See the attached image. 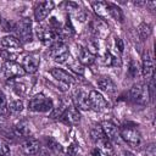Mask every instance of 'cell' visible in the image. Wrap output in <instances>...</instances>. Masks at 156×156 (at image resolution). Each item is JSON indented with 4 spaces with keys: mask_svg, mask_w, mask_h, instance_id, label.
Wrapping results in <instances>:
<instances>
[{
    "mask_svg": "<svg viewBox=\"0 0 156 156\" xmlns=\"http://www.w3.org/2000/svg\"><path fill=\"white\" fill-rule=\"evenodd\" d=\"M90 138L95 143L96 149L99 151L104 152L107 156H112L113 155V147L111 145V141L106 138L101 126H94L90 129Z\"/></svg>",
    "mask_w": 156,
    "mask_h": 156,
    "instance_id": "obj_1",
    "label": "cell"
},
{
    "mask_svg": "<svg viewBox=\"0 0 156 156\" xmlns=\"http://www.w3.org/2000/svg\"><path fill=\"white\" fill-rule=\"evenodd\" d=\"M128 99L136 104V105H146L149 102V89H147V84H143V83H138L134 84L128 91H127Z\"/></svg>",
    "mask_w": 156,
    "mask_h": 156,
    "instance_id": "obj_2",
    "label": "cell"
},
{
    "mask_svg": "<svg viewBox=\"0 0 156 156\" xmlns=\"http://www.w3.org/2000/svg\"><path fill=\"white\" fill-rule=\"evenodd\" d=\"M28 108L34 112H50L54 108V102L50 98L40 93L30 98L28 102Z\"/></svg>",
    "mask_w": 156,
    "mask_h": 156,
    "instance_id": "obj_3",
    "label": "cell"
},
{
    "mask_svg": "<svg viewBox=\"0 0 156 156\" xmlns=\"http://www.w3.org/2000/svg\"><path fill=\"white\" fill-rule=\"evenodd\" d=\"M119 135L121 138L133 147H138L141 144V135L138 128L134 124H124L119 129Z\"/></svg>",
    "mask_w": 156,
    "mask_h": 156,
    "instance_id": "obj_4",
    "label": "cell"
},
{
    "mask_svg": "<svg viewBox=\"0 0 156 156\" xmlns=\"http://www.w3.org/2000/svg\"><path fill=\"white\" fill-rule=\"evenodd\" d=\"M15 32L17 34V39L22 43H30L33 39V32H32V21L29 18H22L20 22L16 23Z\"/></svg>",
    "mask_w": 156,
    "mask_h": 156,
    "instance_id": "obj_5",
    "label": "cell"
},
{
    "mask_svg": "<svg viewBox=\"0 0 156 156\" xmlns=\"http://www.w3.org/2000/svg\"><path fill=\"white\" fill-rule=\"evenodd\" d=\"M49 54L54 58V61H56L58 63H67L68 60L71 58L67 45L63 41H58V40L50 46Z\"/></svg>",
    "mask_w": 156,
    "mask_h": 156,
    "instance_id": "obj_6",
    "label": "cell"
},
{
    "mask_svg": "<svg viewBox=\"0 0 156 156\" xmlns=\"http://www.w3.org/2000/svg\"><path fill=\"white\" fill-rule=\"evenodd\" d=\"M35 32H37L38 39H39L43 44H45V45H52L54 43L57 41V39H58V37H60V34H58L56 30L51 29L49 26H48V27L40 26V27H38V28L35 29Z\"/></svg>",
    "mask_w": 156,
    "mask_h": 156,
    "instance_id": "obj_7",
    "label": "cell"
},
{
    "mask_svg": "<svg viewBox=\"0 0 156 156\" xmlns=\"http://www.w3.org/2000/svg\"><path fill=\"white\" fill-rule=\"evenodd\" d=\"M55 4L52 1H39L34 5V20L37 22H41L44 21L49 13L51 12V10L54 9Z\"/></svg>",
    "mask_w": 156,
    "mask_h": 156,
    "instance_id": "obj_8",
    "label": "cell"
},
{
    "mask_svg": "<svg viewBox=\"0 0 156 156\" xmlns=\"http://www.w3.org/2000/svg\"><path fill=\"white\" fill-rule=\"evenodd\" d=\"M4 76L7 79H13V78H18V77H23L26 74L22 65L15 62V61H6L4 65Z\"/></svg>",
    "mask_w": 156,
    "mask_h": 156,
    "instance_id": "obj_9",
    "label": "cell"
},
{
    "mask_svg": "<svg viewBox=\"0 0 156 156\" xmlns=\"http://www.w3.org/2000/svg\"><path fill=\"white\" fill-rule=\"evenodd\" d=\"M20 146H21L22 152L28 155V156L38 155L39 151H40V143L37 139H34V138H26V139H23L21 141Z\"/></svg>",
    "mask_w": 156,
    "mask_h": 156,
    "instance_id": "obj_10",
    "label": "cell"
},
{
    "mask_svg": "<svg viewBox=\"0 0 156 156\" xmlns=\"http://www.w3.org/2000/svg\"><path fill=\"white\" fill-rule=\"evenodd\" d=\"M89 102H90V108L95 111H102L107 107V101L102 96L101 93L96 90H91L89 93Z\"/></svg>",
    "mask_w": 156,
    "mask_h": 156,
    "instance_id": "obj_11",
    "label": "cell"
},
{
    "mask_svg": "<svg viewBox=\"0 0 156 156\" xmlns=\"http://www.w3.org/2000/svg\"><path fill=\"white\" fill-rule=\"evenodd\" d=\"M60 118L63 122H66L67 124H78L80 122V115L78 112V108L73 105L66 107L63 110V112L61 113Z\"/></svg>",
    "mask_w": 156,
    "mask_h": 156,
    "instance_id": "obj_12",
    "label": "cell"
},
{
    "mask_svg": "<svg viewBox=\"0 0 156 156\" xmlns=\"http://www.w3.org/2000/svg\"><path fill=\"white\" fill-rule=\"evenodd\" d=\"M50 73L60 83H63V84L69 85L71 83H74L76 82V78L71 73H68L67 71H65L62 68H51L50 69Z\"/></svg>",
    "mask_w": 156,
    "mask_h": 156,
    "instance_id": "obj_13",
    "label": "cell"
},
{
    "mask_svg": "<svg viewBox=\"0 0 156 156\" xmlns=\"http://www.w3.org/2000/svg\"><path fill=\"white\" fill-rule=\"evenodd\" d=\"M39 63H40V61L35 55H27L22 61V67H23L26 73L33 74L38 71Z\"/></svg>",
    "mask_w": 156,
    "mask_h": 156,
    "instance_id": "obj_14",
    "label": "cell"
},
{
    "mask_svg": "<svg viewBox=\"0 0 156 156\" xmlns=\"http://www.w3.org/2000/svg\"><path fill=\"white\" fill-rule=\"evenodd\" d=\"M154 60L151 58V56L149 55V52H146L143 57V66H141V74L144 76V78H146L147 80H151L154 77Z\"/></svg>",
    "mask_w": 156,
    "mask_h": 156,
    "instance_id": "obj_15",
    "label": "cell"
},
{
    "mask_svg": "<svg viewBox=\"0 0 156 156\" xmlns=\"http://www.w3.org/2000/svg\"><path fill=\"white\" fill-rule=\"evenodd\" d=\"M101 128H102V130H104L106 138H107L110 141L117 140L118 134H119V130H118L117 126H116L113 122H111V121H104V122L101 123Z\"/></svg>",
    "mask_w": 156,
    "mask_h": 156,
    "instance_id": "obj_16",
    "label": "cell"
},
{
    "mask_svg": "<svg viewBox=\"0 0 156 156\" xmlns=\"http://www.w3.org/2000/svg\"><path fill=\"white\" fill-rule=\"evenodd\" d=\"M74 102H76V107L78 110H83V111H88L90 110V102H89V94L85 93L84 90H79L76 94L74 98Z\"/></svg>",
    "mask_w": 156,
    "mask_h": 156,
    "instance_id": "obj_17",
    "label": "cell"
},
{
    "mask_svg": "<svg viewBox=\"0 0 156 156\" xmlns=\"http://www.w3.org/2000/svg\"><path fill=\"white\" fill-rule=\"evenodd\" d=\"M96 84H98L100 90H102L107 94H115L116 90H117V87H116L115 82L110 77H100L96 80Z\"/></svg>",
    "mask_w": 156,
    "mask_h": 156,
    "instance_id": "obj_18",
    "label": "cell"
},
{
    "mask_svg": "<svg viewBox=\"0 0 156 156\" xmlns=\"http://www.w3.org/2000/svg\"><path fill=\"white\" fill-rule=\"evenodd\" d=\"M90 28H91V32L99 38H105L108 34V27L101 20H94L90 23Z\"/></svg>",
    "mask_w": 156,
    "mask_h": 156,
    "instance_id": "obj_19",
    "label": "cell"
},
{
    "mask_svg": "<svg viewBox=\"0 0 156 156\" xmlns=\"http://www.w3.org/2000/svg\"><path fill=\"white\" fill-rule=\"evenodd\" d=\"M0 44H1L2 48L7 49V50H18V49L22 48L21 41L16 37H13V35H5L1 39Z\"/></svg>",
    "mask_w": 156,
    "mask_h": 156,
    "instance_id": "obj_20",
    "label": "cell"
},
{
    "mask_svg": "<svg viewBox=\"0 0 156 156\" xmlns=\"http://www.w3.org/2000/svg\"><path fill=\"white\" fill-rule=\"evenodd\" d=\"M78 61L84 66H90L95 62V56L91 55L85 48L78 45Z\"/></svg>",
    "mask_w": 156,
    "mask_h": 156,
    "instance_id": "obj_21",
    "label": "cell"
},
{
    "mask_svg": "<svg viewBox=\"0 0 156 156\" xmlns=\"http://www.w3.org/2000/svg\"><path fill=\"white\" fill-rule=\"evenodd\" d=\"M45 146L48 147V151L50 152V155H55V156H62L63 155L62 146L51 136L45 138Z\"/></svg>",
    "mask_w": 156,
    "mask_h": 156,
    "instance_id": "obj_22",
    "label": "cell"
},
{
    "mask_svg": "<svg viewBox=\"0 0 156 156\" xmlns=\"http://www.w3.org/2000/svg\"><path fill=\"white\" fill-rule=\"evenodd\" d=\"M91 7H93L94 12H95L99 17H101V18L108 17L107 2H106V1H93V2H91Z\"/></svg>",
    "mask_w": 156,
    "mask_h": 156,
    "instance_id": "obj_23",
    "label": "cell"
},
{
    "mask_svg": "<svg viewBox=\"0 0 156 156\" xmlns=\"http://www.w3.org/2000/svg\"><path fill=\"white\" fill-rule=\"evenodd\" d=\"M107 11H108V16L112 17L113 20L118 21V22H123L124 20V16H123V12L122 10L116 5V4H112V2H107Z\"/></svg>",
    "mask_w": 156,
    "mask_h": 156,
    "instance_id": "obj_24",
    "label": "cell"
},
{
    "mask_svg": "<svg viewBox=\"0 0 156 156\" xmlns=\"http://www.w3.org/2000/svg\"><path fill=\"white\" fill-rule=\"evenodd\" d=\"M101 63L105 66H121V60L113 56L110 51H105L101 57Z\"/></svg>",
    "mask_w": 156,
    "mask_h": 156,
    "instance_id": "obj_25",
    "label": "cell"
},
{
    "mask_svg": "<svg viewBox=\"0 0 156 156\" xmlns=\"http://www.w3.org/2000/svg\"><path fill=\"white\" fill-rule=\"evenodd\" d=\"M138 34H139V37H140L141 40H146L150 37V34H151V27H150V24L149 23H145V22L140 23L139 27H138Z\"/></svg>",
    "mask_w": 156,
    "mask_h": 156,
    "instance_id": "obj_26",
    "label": "cell"
},
{
    "mask_svg": "<svg viewBox=\"0 0 156 156\" xmlns=\"http://www.w3.org/2000/svg\"><path fill=\"white\" fill-rule=\"evenodd\" d=\"M30 88H28V85L26 83H22V82H16L13 83V90L16 91L17 95L20 96H24L27 95V93L29 91Z\"/></svg>",
    "mask_w": 156,
    "mask_h": 156,
    "instance_id": "obj_27",
    "label": "cell"
},
{
    "mask_svg": "<svg viewBox=\"0 0 156 156\" xmlns=\"http://www.w3.org/2000/svg\"><path fill=\"white\" fill-rule=\"evenodd\" d=\"M23 107H24V105H23L22 100H13L9 105V111L12 112V113H18L23 110Z\"/></svg>",
    "mask_w": 156,
    "mask_h": 156,
    "instance_id": "obj_28",
    "label": "cell"
},
{
    "mask_svg": "<svg viewBox=\"0 0 156 156\" xmlns=\"http://www.w3.org/2000/svg\"><path fill=\"white\" fill-rule=\"evenodd\" d=\"M69 68H71V71H73L74 73H77V74H79V76H82L83 73H84V68H83V65L77 60V61H72L71 63H69Z\"/></svg>",
    "mask_w": 156,
    "mask_h": 156,
    "instance_id": "obj_29",
    "label": "cell"
},
{
    "mask_svg": "<svg viewBox=\"0 0 156 156\" xmlns=\"http://www.w3.org/2000/svg\"><path fill=\"white\" fill-rule=\"evenodd\" d=\"M73 34H74V29H73L71 22L67 21V22L65 23V26L61 28V35H65V37H72Z\"/></svg>",
    "mask_w": 156,
    "mask_h": 156,
    "instance_id": "obj_30",
    "label": "cell"
},
{
    "mask_svg": "<svg viewBox=\"0 0 156 156\" xmlns=\"http://www.w3.org/2000/svg\"><path fill=\"white\" fill-rule=\"evenodd\" d=\"M9 111V105H7V100L5 98V95L0 91V116L6 115Z\"/></svg>",
    "mask_w": 156,
    "mask_h": 156,
    "instance_id": "obj_31",
    "label": "cell"
},
{
    "mask_svg": "<svg viewBox=\"0 0 156 156\" xmlns=\"http://www.w3.org/2000/svg\"><path fill=\"white\" fill-rule=\"evenodd\" d=\"M128 73L130 77L133 78H136L139 76V67H138V63L134 62L133 60L129 62V68H128Z\"/></svg>",
    "mask_w": 156,
    "mask_h": 156,
    "instance_id": "obj_32",
    "label": "cell"
},
{
    "mask_svg": "<svg viewBox=\"0 0 156 156\" xmlns=\"http://www.w3.org/2000/svg\"><path fill=\"white\" fill-rule=\"evenodd\" d=\"M10 154H11V151H10L7 143L4 141L2 139H0V156H10Z\"/></svg>",
    "mask_w": 156,
    "mask_h": 156,
    "instance_id": "obj_33",
    "label": "cell"
},
{
    "mask_svg": "<svg viewBox=\"0 0 156 156\" xmlns=\"http://www.w3.org/2000/svg\"><path fill=\"white\" fill-rule=\"evenodd\" d=\"M1 23H2V30H6V32H15L16 23L10 22V21H4V22H1Z\"/></svg>",
    "mask_w": 156,
    "mask_h": 156,
    "instance_id": "obj_34",
    "label": "cell"
},
{
    "mask_svg": "<svg viewBox=\"0 0 156 156\" xmlns=\"http://www.w3.org/2000/svg\"><path fill=\"white\" fill-rule=\"evenodd\" d=\"M115 44H116V48L118 49V51H119V52H123V49H124V44H123L122 39H121V38H116V40H115Z\"/></svg>",
    "mask_w": 156,
    "mask_h": 156,
    "instance_id": "obj_35",
    "label": "cell"
},
{
    "mask_svg": "<svg viewBox=\"0 0 156 156\" xmlns=\"http://www.w3.org/2000/svg\"><path fill=\"white\" fill-rule=\"evenodd\" d=\"M119 156H134V155L128 150H123V151L119 152Z\"/></svg>",
    "mask_w": 156,
    "mask_h": 156,
    "instance_id": "obj_36",
    "label": "cell"
},
{
    "mask_svg": "<svg viewBox=\"0 0 156 156\" xmlns=\"http://www.w3.org/2000/svg\"><path fill=\"white\" fill-rule=\"evenodd\" d=\"M39 155H40V156H51L48 150H41V151H39Z\"/></svg>",
    "mask_w": 156,
    "mask_h": 156,
    "instance_id": "obj_37",
    "label": "cell"
},
{
    "mask_svg": "<svg viewBox=\"0 0 156 156\" xmlns=\"http://www.w3.org/2000/svg\"><path fill=\"white\" fill-rule=\"evenodd\" d=\"M1 22H2V20H1V16H0V24H1Z\"/></svg>",
    "mask_w": 156,
    "mask_h": 156,
    "instance_id": "obj_38",
    "label": "cell"
}]
</instances>
